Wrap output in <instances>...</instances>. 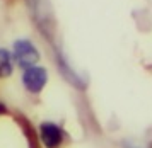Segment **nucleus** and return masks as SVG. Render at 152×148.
Listing matches in <instances>:
<instances>
[{
	"instance_id": "39448f33",
	"label": "nucleus",
	"mask_w": 152,
	"mask_h": 148,
	"mask_svg": "<svg viewBox=\"0 0 152 148\" xmlns=\"http://www.w3.org/2000/svg\"><path fill=\"white\" fill-rule=\"evenodd\" d=\"M125 148H149V147H142V145H126Z\"/></svg>"
},
{
	"instance_id": "7ed1b4c3",
	"label": "nucleus",
	"mask_w": 152,
	"mask_h": 148,
	"mask_svg": "<svg viewBox=\"0 0 152 148\" xmlns=\"http://www.w3.org/2000/svg\"><path fill=\"white\" fill-rule=\"evenodd\" d=\"M39 136H41V141L46 148H56L60 147L63 141V131L62 128L55 124V123H43L39 126Z\"/></svg>"
},
{
	"instance_id": "f257e3e1",
	"label": "nucleus",
	"mask_w": 152,
	"mask_h": 148,
	"mask_svg": "<svg viewBox=\"0 0 152 148\" xmlns=\"http://www.w3.org/2000/svg\"><path fill=\"white\" fill-rule=\"evenodd\" d=\"M14 58L22 68H31L39 60V51L29 39H19L14 43Z\"/></svg>"
},
{
	"instance_id": "20e7f679",
	"label": "nucleus",
	"mask_w": 152,
	"mask_h": 148,
	"mask_svg": "<svg viewBox=\"0 0 152 148\" xmlns=\"http://www.w3.org/2000/svg\"><path fill=\"white\" fill-rule=\"evenodd\" d=\"M12 73V56L7 49L0 48V77H9Z\"/></svg>"
},
{
	"instance_id": "f03ea898",
	"label": "nucleus",
	"mask_w": 152,
	"mask_h": 148,
	"mask_svg": "<svg viewBox=\"0 0 152 148\" xmlns=\"http://www.w3.org/2000/svg\"><path fill=\"white\" fill-rule=\"evenodd\" d=\"M48 82V73L43 67H31V68H26L24 73H22V83L24 87L28 89L29 92L33 94H38L41 92L43 87L46 85Z\"/></svg>"
}]
</instances>
